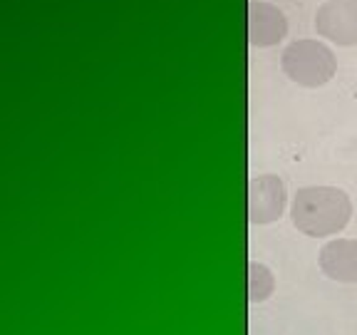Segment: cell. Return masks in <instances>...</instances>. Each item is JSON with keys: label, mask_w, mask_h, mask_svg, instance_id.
Masks as SVG:
<instances>
[{"label": "cell", "mask_w": 357, "mask_h": 335, "mask_svg": "<svg viewBox=\"0 0 357 335\" xmlns=\"http://www.w3.org/2000/svg\"><path fill=\"white\" fill-rule=\"evenodd\" d=\"M290 216L296 229L305 236H333L350 223L352 201L345 191L335 186H305L298 189Z\"/></svg>", "instance_id": "1"}, {"label": "cell", "mask_w": 357, "mask_h": 335, "mask_svg": "<svg viewBox=\"0 0 357 335\" xmlns=\"http://www.w3.org/2000/svg\"><path fill=\"white\" fill-rule=\"evenodd\" d=\"M280 67L301 87H323L335 77L337 57L320 40H296L283 50Z\"/></svg>", "instance_id": "2"}, {"label": "cell", "mask_w": 357, "mask_h": 335, "mask_svg": "<svg viewBox=\"0 0 357 335\" xmlns=\"http://www.w3.org/2000/svg\"><path fill=\"white\" fill-rule=\"evenodd\" d=\"M315 30L342 47L357 45V0H325L315 13Z\"/></svg>", "instance_id": "3"}, {"label": "cell", "mask_w": 357, "mask_h": 335, "mask_svg": "<svg viewBox=\"0 0 357 335\" xmlns=\"http://www.w3.org/2000/svg\"><path fill=\"white\" fill-rule=\"evenodd\" d=\"M285 184L273 174L253 177L248 181V221L273 223L285 211Z\"/></svg>", "instance_id": "4"}, {"label": "cell", "mask_w": 357, "mask_h": 335, "mask_svg": "<svg viewBox=\"0 0 357 335\" xmlns=\"http://www.w3.org/2000/svg\"><path fill=\"white\" fill-rule=\"evenodd\" d=\"M288 33V17L278 6L251 3L248 6V43L253 47H273Z\"/></svg>", "instance_id": "5"}, {"label": "cell", "mask_w": 357, "mask_h": 335, "mask_svg": "<svg viewBox=\"0 0 357 335\" xmlns=\"http://www.w3.org/2000/svg\"><path fill=\"white\" fill-rule=\"evenodd\" d=\"M320 268L337 283H357V239H337L323 246Z\"/></svg>", "instance_id": "6"}, {"label": "cell", "mask_w": 357, "mask_h": 335, "mask_svg": "<svg viewBox=\"0 0 357 335\" xmlns=\"http://www.w3.org/2000/svg\"><path fill=\"white\" fill-rule=\"evenodd\" d=\"M273 285L275 281L266 266H261V263H251L248 266V301L251 303L266 301L273 293Z\"/></svg>", "instance_id": "7"}]
</instances>
